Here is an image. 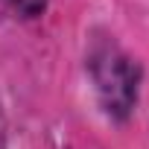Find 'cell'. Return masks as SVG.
I'll return each mask as SVG.
<instances>
[{
    "mask_svg": "<svg viewBox=\"0 0 149 149\" xmlns=\"http://www.w3.org/2000/svg\"><path fill=\"white\" fill-rule=\"evenodd\" d=\"M94 73H97V88L108 111L117 117L129 114L137 97V67L126 56H120L114 47H108L102 56L94 58Z\"/></svg>",
    "mask_w": 149,
    "mask_h": 149,
    "instance_id": "1",
    "label": "cell"
},
{
    "mask_svg": "<svg viewBox=\"0 0 149 149\" xmlns=\"http://www.w3.org/2000/svg\"><path fill=\"white\" fill-rule=\"evenodd\" d=\"M9 3H12V9L21 12L24 18H35V15L44 12V3H47V0H9Z\"/></svg>",
    "mask_w": 149,
    "mask_h": 149,
    "instance_id": "2",
    "label": "cell"
}]
</instances>
